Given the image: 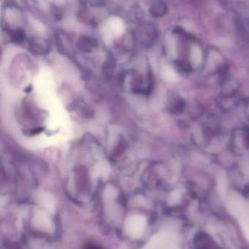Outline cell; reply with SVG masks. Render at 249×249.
Wrapping results in <instances>:
<instances>
[{
    "label": "cell",
    "mask_w": 249,
    "mask_h": 249,
    "mask_svg": "<svg viewBox=\"0 0 249 249\" xmlns=\"http://www.w3.org/2000/svg\"><path fill=\"white\" fill-rule=\"evenodd\" d=\"M169 111L173 114L180 115L186 108V102L179 96H174L169 103Z\"/></svg>",
    "instance_id": "obj_3"
},
{
    "label": "cell",
    "mask_w": 249,
    "mask_h": 249,
    "mask_svg": "<svg viewBox=\"0 0 249 249\" xmlns=\"http://www.w3.org/2000/svg\"><path fill=\"white\" fill-rule=\"evenodd\" d=\"M227 70L228 63L224 55L215 48L207 49L200 67L202 75L205 78H215L222 83L227 78Z\"/></svg>",
    "instance_id": "obj_1"
},
{
    "label": "cell",
    "mask_w": 249,
    "mask_h": 249,
    "mask_svg": "<svg viewBox=\"0 0 249 249\" xmlns=\"http://www.w3.org/2000/svg\"><path fill=\"white\" fill-rule=\"evenodd\" d=\"M221 89L218 96V103L224 109H231L240 102L241 85L238 81L226 78L221 83Z\"/></svg>",
    "instance_id": "obj_2"
},
{
    "label": "cell",
    "mask_w": 249,
    "mask_h": 249,
    "mask_svg": "<svg viewBox=\"0 0 249 249\" xmlns=\"http://www.w3.org/2000/svg\"><path fill=\"white\" fill-rule=\"evenodd\" d=\"M243 107H244L245 116L249 122V99H246L243 102Z\"/></svg>",
    "instance_id": "obj_5"
},
{
    "label": "cell",
    "mask_w": 249,
    "mask_h": 249,
    "mask_svg": "<svg viewBox=\"0 0 249 249\" xmlns=\"http://www.w3.org/2000/svg\"><path fill=\"white\" fill-rule=\"evenodd\" d=\"M151 14L154 17H163L167 12V7L162 2H155L151 8Z\"/></svg>",
    "instance_id": "obj_4"
}]
</instances>
